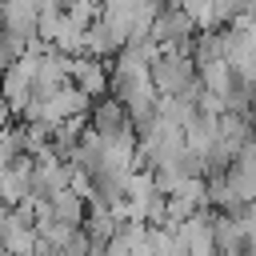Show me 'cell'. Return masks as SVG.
Returning a JSON list of instances; mask_svg holds the SVG:
<instances>
[{"instance_id": "1", "label": "cell", "mask_w": 256, "mask_h": 256, "mask_svg": "<svg viewBox=\"0 0 256 256\" xmlns=\"http://www.w3.org/2000/svg\"><path fill=\"white\" fill-rule=\"evenodd\" d=\"M152 88L160 96H196L200 68L192 60V52H160L152 64Z\"/></svg>"}, {"instance_id": "2", "label": "cell", "mask_w": 256, "mask_h": 256, "mask_svg": "<svg viewBox=\"0 0 256 256\" xmlns=\"http://www.w3.org/2000/svg\"><path fill=\"white\" fill-rule=\"evenodd\" d=\"M196 32H200V28L192 24V16H188L176 0H164L160 16H156V24H152V40H156V48H160V52H192Z\"/></svg>"}, {"instance_id": "3", "label": "cell", "mask_w": 256, "mask_h": 256, "mask_svg": "<svg viewBox=\"0 0 256 256\" xmlns=\"http://www.w3.org/2000/svg\"><path fill=\"white\" fill-rule=\"evenodd\" d=\"M0 28L16 40H36L40 32V0H0Z\"/></svg>"}, {"instance_id": "4", "label": "cell", "mask_w": 256, "mask_h": 256, "mask_svg": "<svg viewBox=\"0 0 256 256\" xmlns=\"http://www.w3.org/2000/svg\"><path fill=\"white\" fill-rule=\"evenodd\" d=\"M212 224H216V212H196L192 220H184V224H176V236H180V244H184V256H216V232H212Z\"/></svg>"}, {"instance_id": "5", "label": "cell", "mask_w": 256, "mask_h": 256, "mask_svg": "<svg viewBox=\"0 0 256 256\" xmlns=\"http://www.w3.org/2000/svg\"><path fill=\"white\" fill-rule=\"evenodd\" d=\"M36 204H40V216H52L56 224H68V228H84V220H88V200L80 192H72V188L56 192L48 200H36Z\"/></svg>"}, {"instance_id": "6", "label": "cell", "mask_w": 256, "mask_h": 256, "mask_svg": "<svg viewBox=\"0 0 256 256\" xmlns=\"http://www.w3.org/2000/svg\"><path fill=\"white\" fill-rule=\"evenodd\" d=\"M108 80H112V68L96 56H76L72 60V88H80L88 100H100L108 96Z\"/></svg>"}, {"instance_id": "7", "label": "cell", "mask_w": 256, "mask_h": 256, "mask_svg": "<svg viewBox=\"0 0 256 256\" xmlns=\"http://www.w3.org/2000/svg\"><path fill=\"white\" fill-rule=\"evenodd\" d=\"M88 128L96 132V136H116V132H124V128H132V120H128V108L116 100V96H100V100H92V112H88Z\"/></svg>"}, {"instance_id": "8", "label": "cell", "mask_w": 256, "mask_h": 256, "mask_svg": "<svg viewBox=\"0 0 256 256\" xmlns=\"http://www.w3.org/2000/svg\"><path fill=\"white\" fill-rule=\"evenodd\" d=\"M32 176H36V160L32 156H20L4 176H0V204L16 208L20 200L32 196Z\"/></svg>"}, {"instance_id": "9", "label": "cell", "mask_w": 256, "mask_h": 256, "mask_svg": "<svg viewBox=\"0 0 256 256\" xmlns=\"http://www.w3.org/2000/svg\"><path fill=\"white\" fill-rule=\"evenodd\" d=\"M120 48H124V40L104 24V20H96L88 32H84V56H96V60H116L120 56Z\"/></svg>"}, {"instance_id": "10", "label": "cell", "mask_w": 256, "mask_h": 256, "mask_svg": "<svg viewBox=\"0 0 256 256\" xmlns=\"http://www.w3.org/2000/svg\"><path fill=\"white\" fill-rule=\"evenodd\" d=\"M200 88L212 92V96H220V100L228 104V96L236 92V72H232V64H228V60L204 64V68H200Z\"/></svg>"}, {"instance_id": "11", "label": "cell", "mask_w": 256, "mask_h": 256, "mask_svg": "<svg viewBox=\"0 0 256 256\" xmlns=\"http://www.w3.org/2000/svg\"><path fill=\"white\" fill-rule=\"evenodd\" d=\"M8 212H12V208H8ZM0 244L8 248V256H32V252L40 248V236H36V228H28V224H20V220H12V216H8Z\"/></svg>"}, {"instance_id": "12", "label": "cell", "mask_w": 256, "mask_h": 256, "mask_svg": "<svg viewBox=\"0 0 256 256\" xmlns=\"http://www.w3.org/2000/svg\"><path fill=\"white\" fill-rule=\"evenodd\" d=\"M192 60H196V68L224 60V28H212V32H196V40H192Z\"/></svg>"}, {"instance_id": "13", "label": "cell", "mask_w": 256, "mask_h": 256, "mask_svg": "<svg viewBox=\"0 0 256 256\" xmlns=\"http://www.w3.org/2000/svg\"><path fill=\"white\" fill-rule=\"evenodd\" d=\"M84 232L92 236V244H108V240L120 232V220H116V212H104V208H88Z\"/></svg>"}, {"instance_id": "14", "label": "cell", "mask_w": 256, "mask_h": 256, "mask_svg": "<svg viewBox=\"0 0 256 256\" xmlns=\"http://www.w3.org/2000/svg\"><path fill=\"white\" fill-rule=\"evenodd\" d=\"M12 120H16V116H12V108H8V100L0 96V132H4V128H12Z\"/></svg>"}, {"instance_id": "15", "label": "cell", "mask_w": 256, "mask_h": 256, "mask_svg": "<svg viewBox=\"0 0 256 256\" xmlns=\"http://www.w3.org/2000/svg\"><path fill=\"white\" fill-rule=\"evenodd\" d=\"M32 256H60V252H52V248H44V244H40V248H36Z\"/></svg>"}]
</instances>
